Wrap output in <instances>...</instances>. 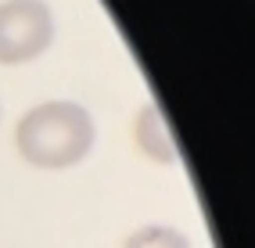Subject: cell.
Here are the masks:
<instances>
[{"label":"cell","mask_w":255,"mask_h":248,"mask_svg":"<svg viewBox=\"0 0 255 248\" xmlns=\"http://www.w3.org/2000/svg\"><path fill=\"white\" fill-rule=\"evenodd\" d=\"M14 144L40 169H69L94 147V119L72 101H47L22 115Z\"/></svg>","instance_id":"cell-1"},{"label":"cell","mask_w":255,"mask_h":248,"mask_svg":"<svg viewBox=\"0 0 255 248\" xmlns=\"http://www.w3.org/2000/svg\"><path fill=\"white\" fill-rule=\"evenodd\" d=\"M54 40V14L43 0H4L0 4V65L40 58Z\"/></svg>","instance_id":"cell-2"},{"label":"cell","mask_w":255,"mask_h":248,"mask_svg":"<svg viewBox=\"0 0 255 248\" xmlns=\"http://www.w3.org/2000/svg\"><path fill=\"white\" fill-rule=\"evenodd\" d=\"M123 248H191V245L173 227H144L137 234H129V241Z\"/></svg>","instance_id":"cell-3"}]
</instances>
